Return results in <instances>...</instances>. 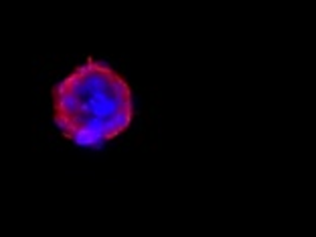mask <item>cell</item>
<instances>
[{"mask_svg": "<svg viewBox=\"0 0 316 237\" xmlns=\"http://www.w3.org/2000/svg\"><path fill=\"white\" fill-rule=\"evenodd\" d=\"M133 114L129 84L91 57L53 92L54 122L64 137L80 146L116 138L130 126Z\"/></svg>", "mask_w": 316, "mask_h": 237, "instance_id": "6da1fadb", "label": "cell"}]
</instances>
